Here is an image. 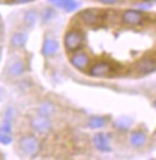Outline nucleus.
<instances>
[{
    "label": "nucleus",
    "instance_id": "f257e3e1",
    "mask_svg": "<svg viewBox=\"0 0 156 160\" xmlns=\"http://www.w3.org/2000/svg\"><path fill=\"white\" fill-rule=\"evenodd\" d=\"M83 33L78 30H71L68 31L64 37V46L67 52H77L83 46Z\"/></svg>",
    "mask_w": 156,
    "mask_h": 160
},
{
    "label": "nucleus",
    "instance_id": "f03ea898",
    "mask_svg": "<svg viewBox=\"0 0 156 160\" xmlns=\"http://www.w3.org/2000/svg\"><path fill=\"white\" fill-rule=\"evenodd\" d=\"M19 148L22 153L34 157L40 151V142L35 136H24L19 140Z\"/></svg>",
    "mask_w": 156,
    "mask_h": 160
},
{
    "label": "nucleus",
    "instance_id": "7ed1b4c3",
    "mask_svg": "<svg viewBox=\"0 0 156 160\" xmlns=\"http://www.w3.org/2000/svg\"><path fill=\"white\" fill-rule=\"evenodd\" d=\"M144 17H145V14L143 13L142 11L129 10L121 14V22L130 27H137L144 20Z\"/></svg>",
    "mask_w": 156,
    "mask_h": 160
},
{
    "label": "nucleus",
    "instance_id": "20e7f679",
    "mask_svg": "<svg viewBox=\"0 0 156 160\" xmlns=\"http://www.w3.org/2000/svg\"><path fill=\"white\" fill-rule=\"evenodd\" d=\"M30 124H31V127L35 132L39 134H47L52 129V122L49 121L48 117L42 116V115L34 117L30 122Z\"/></svg>",
    "mask_w": 156,
    "mask_h": 160
},
{
    "label": "nucleus",
    "instance_id": "39448f33",
    "mask_svg": "<svg viewBox=\"0 0 156 160\" xmlns=\"http://www.w3.org/2000/svg\"><path fill=\"white\" fill-rule=\"evenodd\" d=\"M79 19L90 27H95L102 20V13L97 10H85L78 14Z\"/></svg>",
    "mask_w": 156,
    "mask_h": 160
},
{
    "label": "nucleus",
    "instance_id": "423d86ee",
    "mask_svg": "<svg viewBox=\"0 0 156 160\" xmlns=\"http://www.w3.org/2000/svg\"><path fill=\"white\" fill-rule=\"evenodd\" d=\"M114 72V68L107 62H97L89 68V74L91 77H108Z\"/></svg>",
    "mask_w": 156,
    "mask_h": 160
},
{
    "label": "nucleus",
    "instance_id": "0eeeda50",
    "mask_svg": "<svg viewBox=\"0 0 156 160\" xmlns=\"http://www.w3.org/2000/svg\"><path fill=\"white\" fill-rule=\"evenodd\" d=\"M156 69V60L151 58H144L136 65V71L138 75H147Z\"/></svg>",
    "mask_w": 156,
    "mask_h": 160
},
{
    "label": "nucleus",
    "instance_id": "6e6552de",
    "mask_svg": "<svg viewBox=\"0 0 156 160\" xmlns=\"http://www.w3.org/2000/svg\"><path fill=\"white\" fill-rule=\"evenodd\" d=\"M70 61H71V63L76 68H78V69H85L89 66V63H90V58L85 53H82V52L81 53H77V52H75V54L71 56Z\"/></svg>",
    "mask_w": 156,
    "mask_h": 160
},
{
    "label": "nucleus",
    "instance_id": "1a4fd4ad",
    "mask_svg": "<svg viewBox=\"0 0 156 160\" xmlns=\"http://www.w3.org/2000/svg\"><path fill=\"white\" fill-rule=\"evenodd\" d=\"M59 49V46L58 43L55 42L54 40H51V38H47V40L43 42V47H42V53L46 56H52L54 55Z\"/></svg>",
    "mask_w": 156,
    "mask_h": 160
},
{
    "label": "nucleus",
    "instance_id": "9d476101",
    "mask_svg": "<svg viewBox=\"0 0 156 160\" xmlns=\"http://www.w3.org/2000/svg\"><path fill=\"white\" fill-rule=\"evenodd\" d=\"M94 145L96 146L97 149H100L101 152H109L110 151V147H109L108 140L105 135L102 134H97L94 138Z\"/></svg>",
    "mask_w": 156,
    "mask_h": 160
},
{
    "label": "nucleus",
    "instance_id": "9b49d317",
    "mask_svg": "<svg viewBox=\"0 0 156 160\" xmlns=\"http://www.w3.org/2000/svg\"><path fill=\"white\" fill-rule=\"evenodd\" d=\"M7 69L11 75H20L24 72V63L20 60H14L8 65Z\"/></svg>",
    "mask_w": 156,
    "mask_h": 160
},
{
    "label": "nucleus",
    "instance_id": "f8f14e48",
    "mask_svg": "<svg viewBox=\"0 0 156 160\" xmlns=\"http://www.w3.org/2000/svg\"><path fill=\"white\" fill-rule=\"evenodd\" d=\"M145 135L142 133V132H133L131 134V138H130V141H131V145L135 147H141L145 143Z\"/></svg>",
    "mask_w": 156,
    "mask_h": 160
},
{
    "label": "nucleus",
    "instance_id": "ddd939ff",
    "mask_svg": "<svg viewBox=\"0 0 156 160\" xmlns=\"http://www.w3.org/2000/svg\"><path fill=\"white\" fill-rule=\"evenodd\" d=\"M55 5L64 8V10H66L67 12H71V11H75L76 8L78 7V2L76 0H59Z\"/></svg>",
    "mask_w": 156,
    "mask_h": 160
},
{
    "label": "nucleus",
    "instance_id": "4468645a",
    "mask_svg": "<svg viewBox=\"0 0 156 160\" xmlns=\"http://www.w3.org/2000/svg\"><path fill=\"white\" fill-rule=\"evenodd\" d=\"M25 41H27V35H25V33L24 32H16L13 36L11 37V44H12L13 47L19 48L25 43Z\"/></svg>",
    "mask_w": 156,
    "mask_h": 160
},
{
    "label": "nucleus",
    "instance_id": "2eb2a0df",
    "mask_svg": "<svg viewBox=\"0 0 156 160\" xmlns=\"http://www.w3.org/2000/svg\"><path fill=\"white\" fill-rule=\"evenodd\" d=\"M39 113L42 115V116L49 117V116H52L54 113V107L51 103H43L39 108Z\"/></svg>",
    "mask_w": 156,
    "mask_h": 160
},
{
    "label": "nucleus",
    "instance_id": "dca6fc26",
    "mask_svg": "<svg viewBox=\"0 0 156 160\" xmlns=\"http://www.w3.org/2000/svg\"><path fill=\"white\" fill-rule=\"evenodd\" d=\"M89 127L91 128H101L105 126V123H106V120L103 118V117H91L90 120H89Z\"/></svg>",
    "mask_w": 156,
    "mask_h": 160
},
{
    "label": "nucleus",
    "instance_id": "f3484780",
    "mask_svg": "<svg viewBox=\"0 0 156 160\" xmlns=\"http://www.w3.org/2000/svg\"><path fill=\"white\" fill-rule=\"evenodd\" d=\"M11 141H12V138L10 136V133L1 129L0 130V143H3V145H10Z\"/></svg>",
    "mask_w": 156,
    "mask_h": 160
},
{
    "label": "nucleus",
    "instance_id": "a211bd4d",
    "mask_svg": "<svg viewBox=\"0 0 156 160\" xmlns=\"http://www.w3.org/2000/svg\"><path fill=\"white\" fill-rule=\"evenodd\" d=\"M24 20H25V23H27L28 25H33L35 23V20H36V14H35V12H33V11L27 12L25 16H24Z\"/></svg>",
    "mask_w": 156,
    "mask_h": 160
},
{
    "label": "nucleus",
    "instance_id": "6ab92c4d",
    "mask_svg": "<svg viewBox=\"0 0 156 160\" xmlns=\"http://www.w3.org/2000/svg\"><path fill=\"white\" fill-rule=\"evenodd\" d=\"M130 123H131V121L127 120V118H120V120L116 121V126L119 129H124V130H126L127 128H129Z\"/></svg>",
    "mask_w": 156,
    "mask_h": 160
},
{
    "label": "nucleus",
    "instance_id": "aec40b11",
    "mask_svg": "<svg viewBox=\"0 0 156 160\" xmlns=\"http://www.w3.org/2000/svg\"><path fill=\"white\" fill-rule=\"evenodd\" d=\"M53 16H54V11L51 10V8H47V10H45V12L42 13V20H43V22H49V20L53 18Z\"/></svg>",
    "mask_w": 156,
    "mask_h": 160
},
{
    "label": "nucleus",
    "instance_id": "412c9836",
    "mask_svg": "<svg viewBox=\"0 0 156 160\" xmlns=\"http://www.w3.org/2000/svg\"><path fill=\"white\" fill-rule=\"evenodd\" d=\"M103 4H116L119 0H100Z\"/></svg>",
    "mask_w": 156,
    "mask_h": 160
},
{
    "label": "nucleus",
    "instance_id": "4be33fe9",
    "mask_svg": "<svg viewBox=\"0 0 156 160\" xmlns=\"http://www.w3.org/2000/svg\"><path fill=\"white\" fill-rule=\"evenodd\" d=\"M12 1L16 2V4H24V2H30L33 0H12Z\"/></svg>",
    "mask_w": 156,
    "mask_h": 160
},
{
    "label": "nucleus",
    "instance_id": "5701e85b",
    "mask_svg": "<svg viewBox=\"0 0 156 160\" xmlns=\"http://www.w3.org/2000/svg\"><path fill=\"white\" fill-rule=\"evenodd\" d=\"M147 2H156V0H145Z\"/></svg>",
    "mask_w": 156,
    "mask_h": 160
},
{
    "label": "nucleus",
    "instance_id": "b1692460",
    "mask_svg": "<svg viewBox=\"0 0 156 160\" xmlns=\"http://www.w3.org/2000/svg\"><path fill=\"white\" fill-rule=\"evenodd\" d=\"M1 97H3V91H1V88H0V99H1Z\"/></svg>",
    "mask_w": 156,
    "mask_h": 160
},
{
    "label": "nucleus",
    "instance_id": "393cba45",
    "mask_svg": "<svg viewBox=\"0 0 156 160\" xmlns=\"http://www.w3.org/2000/svg\"><path fill=\"white\" fill-rule=\"evenodd\" d=\"M154 107L156 108V100H155V102H154Z\"/></svg>",
    "mask_w": 156,
    "mask_h": 160
},
{
    "label": "nucleus",
    "instance_id": "a878e982",
    "mask_svg": "<svg viewBox=\"0 0 156 160\" xmlns=\"http://www.w3.org/2000/svg\"><path fill=\"white\" fill-rule=\"evenodd\" d=\"M155 135H156V133H155Z\"/></svg>",
    "mask_w": 156,
    "mask_h": 160
}]
</instances>
